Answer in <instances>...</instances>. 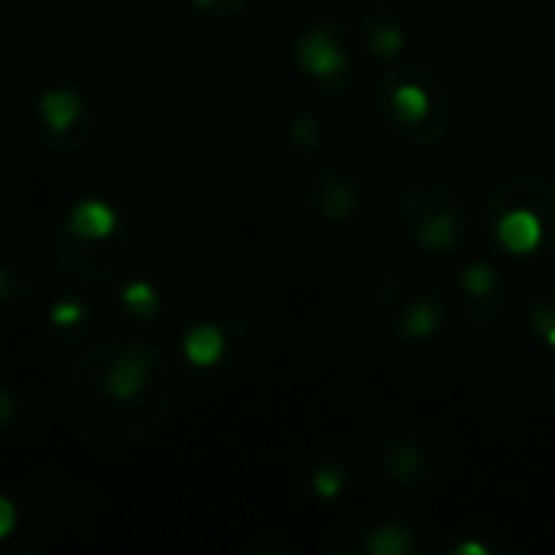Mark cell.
<instances>
[{"instance_id": "obj_1", "label": "cell", "mask_w": 555, "mask_h": 555, "mask_svg": "<svg viewBox=\"0 0 555 555\" xmlns=\"http://www.w3.org/2000/svg\"><path fill=\"white\" fill-rule=\"evenodd\" d=\"M176 371L146 341L107 338L68 367L62 410L72 433L98 452L140 446L172 410Z\"/></svg>"}, {"instance_id": "obj_2", "label": "cell", "mask_w": 555, "mask_h": 555, "mask_svg": "<svg viewBox=\"0 0 555 555\" xmlns=\"http://www.w3.org/2000/svg\"><path fill=\"white\" fill-rule=\"evenodd\" d=\"M374 107L384 127L410 146H436L455 120L449 85L426 65L403 62L387 68L374 85Z\"/></svg>"}, {"instance_id": "obj_3", "label": "cell", "mask_w": 555, "mask_h": 555, "mask_svg": "<svg viewBox=\"0 0 555 555\" xmlns=\"http://www.w3.org/2000/svg\"><path fill=\"white\" fill-rule=\"evenodd\" d=\"M481 231L491 247L511 257L555 250V179L511 176L498 182L481 208Z\"/></svg>"}, {"instance_id": "obj_4", "label": "cell", "mask_w": 555, "mask_h": 555, "mask_svg": "<svg viewBox=\"0 0 555 555\" xmlns=\"http://www.w3.org/2000/svg\"><path fill=\"white\" fill-rule=\"evenodd\" d=\"M397 224L426 254H452L468 244L475 215L468 198L439 179L406 182L397 195Z\"/></svg>"}, {"instance_id": "obj_5", "label": "cell", "mask_w": 555, "mask_h": 555, "mask_svg": "<svg viewBox=\"0 0 555 555\" xmlns=\"http://www.w3.org/2000/svg\"><path fill=\"white\" fill-rule=\"evenodd\" d=\"M384 325L406 341H426L446 328L449 299L420 270H390L380 276L374 293Z\"/></svg>"}, {"instance_id": "obj_6", "label": "cell", "mask_w": 555, "mask_h": 555, "mask_svg": "<svg viewBox=\"0 0 555 555\" xmlns=\"http://www.w3.org/2000/svg\"><path fill=\"white\" fill-rule=\"evenodd\" d=\"M371 468L387 488L406 494H436L452 481L449 452L436 439L410 429L377 439L371 449Z\"/></svg>"}, {"instance_id": "obj_7", "label": "cell", "mask_w": 555, "mask_h": 555, "mask_svg": "<svg viewBox=\"0 0 555 555\" xmlns=\"http://www.w3.org/2000/svg\"><path fill=\"white\" fill-rule=\"evenodd\" d=\"M293 65L312 91L341 94L358 75L354 36L338 20H309L293 42Z\"/></svg>"}, {"instance_id": "obj_8", "label": "cell", "mask_w": 555, "mask_h": 555, "mask_svg": "<svg viewBox=\"0 0 555 555\" xmlns=\"http://www.w3.org/2000/svg\"><path fill=\"white\" fill-rule=\"evenodd\" d=\"M426 546V533L393 507L351 511L328 543L335 555H420Z\"/></svg>"}, {"instance_id": "obj_9", "label": "cell", "mask_w": 555, "mask_h": 555, "mask_svg": "<svg viewBox=\"0 0 555 555\" xmlns=\"http://www.w3.org/2000/svg\"><path fill=\"white\" fill-rule=\"evenodd\" d=\"M52 257L68 280L94 286V283H107L117 270H124L130 257V237L127 231L91 237V234H78L59 224L55 241H52Z\"/></svg>"}, {"instance_id": "obj_10", "label": "cell", "mask_w": 555, "mask_h": 555, "mask_svg": "<svg viewBox=\"0 0 555 555\" xmlns=\"http://www.w3.org/2000/svg\"><path fill=\"white\" fill-rule=\"evenodd\" d=\"M254 354V335L234 319L195 322L182 335V358L202 374H234Z\"/></svg>"}, {"instance_id": "obj_11", "label": "cell", "mask_w": 555, "mask_h": 555, "mask_svg": "<svg viewBox=\"0 0 555 555\" xmlns=\"http://www.w3.org/2000/svg\"><path fill=\"white\" fill-rule=\"evenodd\" d=\"M299 198L312 218L332 228L354 224L364 215L361 182L338 166H309L299 176Z\"/></svg>"}, {"instance_id": "obj_12", "label": "cell", "mask_w": 555, "mask_h": 555, "mask_svg": "<svg viewBox=\"0 0 555 555\" xmlns=\"http://www.w3.org/2000/svg\"><path fill=\"white\" fill-rule=\"evenodd\" d=\"M39 137L55 153H72L85 146L98 127V114L91 101L75 88H46L36 101Z\"/></svg>"}, {"instance_id": "obj_13", "label": "cell", "mask_w": 555, "mask_h": 555, "mask_svg": "<svg viewBox=\"0 0 555 555\" xmlns=\"http://www.w3.org/2000/svg\"><path fill=\"white\" fill-rule=\"evenodd\" d=\"M455 309L468 325H494L507 309V280L488 260H472L455 273Z\"/></svg>"}, {"instance_id": "obj_14", "label": "cell", "mask_w": 555, "mask_h": 555, "mask_svg": "<svg viewBox=\"0 0 555 555\" xmlns=\"http://www.w3.org/2000/svg\"><path fill=\"white\" fill-rule=\"evenodd\" d=\"M358 42L377 62H397L406 49V16L393 0H367L358 13Z\"/></svg>"}, {"instance_id": "obj_15", "label": "cell", "mask_w": 555, "mask_h": 555, "mask_svg": "<svg viewBox=\"0 0 555 555\" xmlns=\"http://www.w3.org/2000/svg\"><path fill=\"white\" fill-rule=\"evenodd\" d=\"M527 332L540 348L555 351V267L537 280L527 299Z\"/></svg>"}, {"instance_id": "obj_16", "label": "cell", "mask_w": 555, "mask_h": 555, "mask_svg": "<svg viewBox=\"0 0 555 555\" xmlns=\"http://www.w3.org/2000/svg\"><path fill=\"white\" fill-rule=\"evenodd\" d=\"M62 224L78 231V234H91V237H107V234L127 231L120 211L111 202H101V198H81L78 205H72Z\"/></svg>"}, {"instance_id": "obj_17", "label": "cell", "mask_w": 555, "mask_h": 555, "mask_svg": "<svg viewBox=\"0 0 555 555\" xmlns=\"http://www.w3.org/2000/svg\"><path fill=\"white\" fill-rule=\"evenodd\" d=\"M348 488H351V468L338 459H325L306 475V491L315 501H341Z\"/></svg>"}, {"instance_id": "obj_18", "label": "cell", "mask_w": 555, "mask_h": 555, "mask_svg": "<svg viewBox=\"0 0 555 555\" xmlns=\"http://www.w3.org/2000/svg\"><path fill=\"white\" fill-rule=\"evenodd\" d=\"M289 143L302 153H322L328 146V120L315 111H302L289 120Z\"/></svg>"}, {"instance_id": "obj_19", "label": "cell", "mask_w": 555, "mask_h": 555, "mask_svg": "<svg viewBox=\"0 0 555 555\" xmlns=\"http://www.w3.org/2000/svg\"><path fill=\"white\" fill-rule=\"evenodd\" d=\"M120 302H124V309L137 319V322H153L156 315H159V309H163V302H159V293H156V286L150 283V280H130L127 286H124V293H120Z\"/></svg>"}, {"instance_id": "obj_20", "label": "cell", "mask_w": 555, "mask_h": 555, "mask_svg": "<svg viewBox=\"0 0 555 555\" xmlns=\"http://www.w3.org/2000/svg\"><path fill=\"white\" fill-rule=\"evenodd\" d=\"M36 296V280L26 270L0 267V306L7 302H29Z\"/></svg>"}, {"instance_id": "obj_21", "label": "cell", "mask_w": 555, "mask_h": 555, "mask_svg": "<svg viewBox=\"0 0 555 555\" xmlns=\"http://www.w3.org/2000/svg\"><path fill=\"white\" fill-rule=\"evenodd\" d=\"M88 325V306L78 302V299H59L49 306V328L55 332H78Z\"/></svg>"}, {"instance_id": "obj_22", "label": "cell", "mask_w": 555, "mask_h": 555, "mask_svg": "<svg viewBox=\"0 0 555 555\" xmlns=\"http://www.w3.org/2000/svg\"><path fill=\"white\" fill-rule=\"evenodd\" d=\"M20 416H26V400L10 390H0V429L16 426Z\"/></svg>"}, {"instance_id": "obj_23", "label": "cell", "mask_w": 555, "mask_h": 555, "mask_svg": "<svg viewBox=\"0 0 555 555\" xmlns=\"http://www.w3.org/2000/svg\"><path fill=\"white\" fill-rule=\"evenodd\" d=\"M192 7L205 16H215V20H224V16H234L247 7V0H192Z\"/></svg>"}, {"instance_id": "obj_24", "label": "cell", "mask_w": 555, "mask_h": 555, "mask_svg": "<svg viewBox=\"0 0 555 555\" xmlns=\"http://www.w3.org/2000/svg\"><path fill=\"white\" fill-rule=\"evenodd\" d=\"M494 553H498V546H494V543H488V540H475V537L449 546V555H494Z\"/></svg>"}, {"instance_id": "obj_25", "label": "cell", "mask_w": 555, "mask_h": 555, "mask_svg": "<svg viewBox=\"0 0 555 555\" xmlns=\"http://www.w3.org/2000/svg\"><path fill=\"white\" fill-rule=\"evenodd\" d=\"M13 524H16V507L7 498H0V540L13 530Z\"/></svg>"}, {"instance_id": "obj_26", "label": "cell", "mask_w": 555, "mask_h": 555, "mask_svg": "<svg viewBox=\"0 0 555 555\" xmlns=\"http://www.w3.org/2000/svg\"><path fill=\"white\" fill-rule=\"evenodd\" d=\"M553 387H555V384H553Z\"/></svg>"}]
</instances>
